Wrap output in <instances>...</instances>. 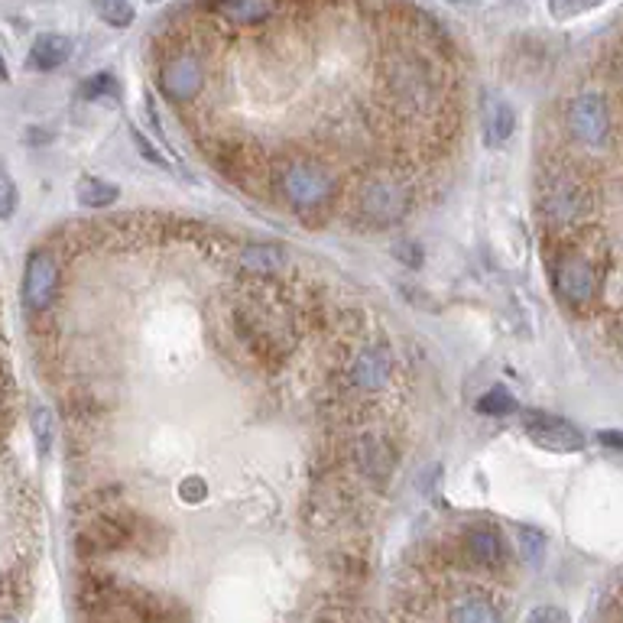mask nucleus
I'll list each match as a JSON object with an SVG mask.
<instances>
[{"label": "nucleus", "instance_id": "obj_9", "mask_svg": "<svg viewBox=\"0 0 623 623\" xmlns=\"http://www.w3.org/2000/svg\"><path fill=\"white\" fill-rule=\"evenodd\" d=\"M159 88L172 104H192L205 88V66L192 52H179L159 68Z\"/></svg>", "mask_w": 623, "mask_h": 623}, {"label": "nucleus", "instance_id": "obj_5", "mask_svg": "<svg viewBox=\"0 0 623 623\" xmlns=\"http://www.w3.org/2000/svg\"><path fill=\"white\" fill-rule=\"evenodd\" d=\"M565 134L571 143H578L585 149H604L614 134V114L610 104L597 91H585V95L571 97L565 107Z\"/></svg>", "mask_w": 623, "mask_h": 623}, {"label": "nucleus", "instance_id": "obj_16", "mask_svg": "<svg viewBox=\"0 0 623 623\" xmlns=\"http://www.w3.org/2000/svg\"><path fill=\"white\" fill-rule=\"evenodd\" d=\"M481 124H484V140L490 147H500L513 137L516 130V114L513 107L504 101V97H487L484 101V111H481Z\"/></svg>", "mask_w": 623, "mask_h": 623}, {"label": "nucleus", "instance_id": "obj_6", "mask_svg": "<svg viewBox=\"0 0 623 623\" xmlns=\"http://www.w3.org/2000/svg\"><path fill=\"white\" fill-rule=\"evenodd\" d=\"M354 208L361 211L363 221L377 224V228L396 224L413 208V189L393 176H373L361 182Z\"/></svg>", "mask_w": 623, "mask_h": 623}, {"label": "nucleus", "instance_id": "obj_35", "mask_svg": "<svg viewBox=\"0 0 623 623\" xmlns=\"http://www.w3.org/2000/svg\"><path fill=\"white\" fill-rule=\"evenodd\" d=\"M10 78V72H7V62H4V56H0V85L7 82Z\"/></svg>", "mask_w": 623, "mask_h": 623}, {"label": "nucleus", "instance_id": "obj_29", "mask_svg": "<svg viewBox=\"0 0 623 623\" xmlns=\"http://www.w3.org/2000/svg\"><path fill=\"white\" fill-rule=\"evenodd\" d=\"M16 208V186L7 169H0V218H10Z\"/></svg>", "mask_w": 623, "mask_h": 623}, {"label": "nucleus", "instance_id": "obj_31", "mask_svg": "<svg viewBox=\"0 0 623 623\" xmlns=\"http://www.w3.org/2000/svg\"><path fill=\"white\" fill-rule=\"evenodd\" d=\"M179 494H182L189 504H199V500L205 497V481H201V477H189V481L179 484Z\"/></svg>", "mask_w": 623, "mask_h": 623}, {"label": "nucleus", "instance_id": "obj_22", "mask_svg": "<svg viewBox=\"0 0 623 623\" xmlns=\"http://www.w3.org/2000/svg\"><path fill=\"white\" fill-rule=\"evenodd\" d=\"M95 10L107 26H117V30L130 26L137 16L134 7H130V0H95Z\"/></svg>", "mask_w": 623, "mask_h": 623}, {"label": "nucleus", "instance_id": "obj_13", "mask_svg": "<svg viewBox=\"0 0 623 623\" xmlns=\"http://www.w3.org/2000/svg\"><path fill=\"white\" fill-rule=\"evenodd\" d=\"M351 461H354V467L367 477V481L383 484L386 477L393 475L396 458L383 438L373 435V432H363V435H357L354 442H351Z\"/></svg>", "mask_w": 623, "mask_h": 623}, {"label": "nucleus", "instance_id": "obj_34", "mask_svg": "<svg viewBox=\"0 0 623 623\" xmlns=\"http://www.w3.org/2000/svg\"><path fill=\"white\" fill-rule=\"evenodd\" d=\"M529 620H558V623H565V610H556V608H536L533 614H529Z\"/></svg>", "mask_w": 623, "mask_h": 623}, {"label": "nucleus", "instance_id": "obj_25", "mask_svg": "<svg viewBox=\"0 0 623 623\" xmlns=\"http://www.w3.org/2000/svg\"><path fill=\"white\" fill-rule=\"evenodd\" d=\"M30 425H33V435H36L39 454H49L52 452V438H56V423H52V413L39 406L36 413H33Z\"/></svg>", "mask_w": 623, "mask_h": 623}, {"label": "nucleus", "instance_id": "obj_32", "mask_svg": "<svg viewBox=\"0 0 623 623\" xmlns=\"http://www.w3.org/2000/svg\"><path fill=\"white\" fill-rule=\"evenodd\" d=\"M396 253L403 257V263H406V267H419V263H423V250H419L415 244H400V247H396Z\"/></svg>", "mask_w": 623, "mask_h": 623}, {"label": "nucleus", "instance_id": "obj_33", "mask_svg": "<svg viewBox=\"0 0 623 623\" xmlns=\"http://www.w3.org/2000/svg\"><path fill=\"white\" fill-rule=\"evenodd\" d=\"M597 442L608 448H617V452H623V432H614V429H604L597 432Z\"/></svg>", "mask_w": 623, "mask_h": 623}, {"label": "nucleus", "instance_id": "obj_10", "mask_svg": "<svg viewBox=\"0 0 623 623\" xmlns=\"http://www.w3.org/2000/svg\"><path fill=\"white\" fill-rule=\"evenodd\" d=\"M137 536V519L117 510H101L85 523L82 549L85 552H114L127 549Z\"/></svg>", "mask_w": 623, "mask_h": 623}, {"label": "nucleus", "instance_id": "obj_2", "mask_svg": "<svg viewBox=\"0 0 623 623\" xmlns=\"http://www.w3.org/2000/svg\"><path fill=\"white\" fill-rule=\"evenodd\" d=\"M597 211V192L581 172L558 166L549 169L539 182V215L549 224L552 234L578 230Z\"/></svg>", "mask_w": 623, "mask_h": 623}, {"label": "nucleus", "instance_id": "obj_3", "mask_svg": "<svg viewBox=\"0 0 623 623\" xmlns=\"http://www.w3.org/2000/svg\"><path fill=\"white\" fill-rule=\"evenodd\" d=\"M234 332L244 342V348L260 363H282L296 344V328H292L290 312H282L270 299H250V302L234 309Z\"/></svg>", "mask_w": 623, "mask_h": 623}, {"label": "nucleus", "instance_id": "obj_18", "mask_svg": "<svg viewBox=\"0 0 623 623\" xmlns=\"http://www.w3.org/2000/svg\"><path fill=\"white\" fill-rule=\"evenodd\" d=\"M68 56H72V39L62 36V33H43L30 49V59L39 72H52V68L66 66Z\"/></svg>", "mask_w": 623, "mask_h": 623}, {"label": "nucleus", "instance_id": "obj_7", "mask_svg": "<svg viewBox=\"0 0 623 623\" xmlns=\"http://www.w3.org/2000/svg\"><path fill=\"white\" fill-rule=\"evenodd\" d=\"M390 95L400 107H409V111H425L432 107L438 95V85L432 78V72L415 59H396L390 66Z\"/></svg>", "mask_w": 623, "mask_h": 623}, {"label": "nucleus", "instance_id": "obj_24", "mask_svg": "<svg viewBox=\"0 0 623 623\" xmlns=\"http://www.w3.org/2000/svg\"><path fill=\"white\" fill-rule=\"evenodd\" d=\"M117 82H114V75H91L88 82L82 85V97L85 101H117Z\"/></svg>", "mask_w": 623, "mask_h": 623}, {"label": "nucleus", "instance_id": "obj_17", "mask_svg": "<svg viewBox=\"0 0 623 623\" xmlns=\"http://www.w3.org/2000/svg\"><path fill=\"white\" fill-rule=\"evenodd\" d=\"M500 617H504V610L494 601H487L484 594H461L448 608V620L458 623H497Z\"/></svg>", "mask_w": 623, "mask_h": 623}, {"label": "nucleus", "instance_id": "obj_4", "mask_svg": "<svg viewBox=\"0 0 623 623\" xmlns=\"http://www.w3.org/2000/svg\"><path fill=\"white\" fill-rule=\"evenodd\" d=\"M273 182L280 189L282 201L296 211V215H315L328 211L338 195V179L332 176L325 163L312 159V156H290L282 159L273 172Z\"/></svg>", "mask_w": 623, "mask_h": 623}, {"label": "nucleus", "instance_id": "obj_19", "mask_svg": "<svg viewBox=\"0 0 623 623\" xmlns=\"http://www.w3.org/2000/svg\"><path fill=\"white\" fill-rule=\"evenodd\" d=\"M240 267L257 276V280H273L276 273L286 270V253L280 247L253 244V247H244V253H240Z\"/></svg>", "mask_w": 623, "mask_h": 623}, {"label": "nucleus", "instance_id": "obj_27", "mask_svg": "<svg viewBox=\"0 0 623 623\" xmlns=\"http://www.w3.org/2000/svg\"><path fill=\"white\" fill-rule=\"evenodd\" d=\"M604 0H549V10L556 20H571V16H581L587 10L601 7Z\"/></svg>", "mask_w": 623, "mask_h": 623}, {"label": "nucleus", "instance_id": "obj_28", "mask_svg": "<svg viewBox=\"0 0 623 623\" xmlns=\"http://www.w3.org/2000/svg\"><path fill=\"white\" fill-rule=\"evenodd\" d=\"M516 539H519V552H523L529 562H536V558L542 556V549H546V536H542L539 529H533V526H519Z\"/></svg>", "mask_w": 623, "mask_h": 623}, {"label": "nucleus", "instance_id": "obj_12", "mask_svg": "<svg viewBox=\"0 0 623 623\" xmlns=\"http://www.w3.org/2000/svg\"><path fill=\"white\" fill-rule=\"evenodd\" d=\"M523 432L536 445L549 448V452H581L585 448V432L552 413H526L523 415Z\"/></svg>", "mask_w": 623, "mask_h": 623}, {"label": "nucleus", "instance_id": "obj_11", "mask_svg": "<svg viewBox=\"0 0 623 623\" xmlns=\"http://www.w3.org/2000/svg\"><path fill=\"white\" fill-rule=\"evenodd\" d=\"M393 380V354L383 344H363L348 361V383L363 393H380Z\"/></svg>", "mask_w": 623, "mask_h": 623}, {"label": "nucleus", "instance_id": "obj_14", "mask_svg": "<svg viewBox=\"0 0 623 623\" xmlns=\"http://www.w3.org/2000/svg\"><path fill=\"white\" fill-rule=\"evenodd\" d=\"M465 556L475 568L500 571L506 565V546L494 526H471L465 533Z\"/></svg>", "mask_w": 623, "mask_h": 623}, {"label": "nucleus", "instance_id": "obj_20", "mask_svg": "<svg viewBox=\"0 0 623 623\" xmlns=\"http://www.w3.org/2000/svg\"><path fill=\"white\" fill-rule=\"evenodd\" d=\"M75 199L78 205L85 208H111L114 201L120 199V189L107 179H95V176H85L78 186H75Z\"/></svg>", "mask_w": 623, "mask_h": 623}, {"label": "nucleus", "instance_id": "obj_15", "mask_svg": "<svg viewBox=\"0 0 623 623\" xmlns=\"http://www.w3.org/2000/svg\"><path fill=\"white\" fill-rule=\"evenodd\" d=\"M215 10L230 26H260L276 14V0H215Z\"/></svg>", "mask_w": 623, "mask_h": 623}, {"label": "nucleus", "instance_id": "obj_1", "mask_svg": "<svg viewBox=\"0 0 623 623\" xmlns=\"http://www.w3.org/2000/svg\"><path fill=\"white\" fill-rule=\"evenodd\" d=\"M556 244L549 250V273L552 290L568 309L585 312L597 302V292L604 286L601 267L594 263V244L591 230H565V234H552Z\"/></svg>", "mask_w": 623, "mask_h": 623}, {"label": "nucleus", "instance_id": "obj_21", "mask_svg": "<svg viewBox=\"0 0 623 623\" xmlns=\"http://www.w3.org/2000/svg\"><path fill=\"white\" fill-rule=\"evenodd\" d=\"M10 425H14V380H10V371L0 361V445L7 442Z\"/></svg>", "mask_w": 623, "mask_h": 623}, {"label": "nucleus", "instance_id": "obj_30", "mask_svg": "<svg viewBox=\"0 0 623 623\" xmlns=\"http://www.w3.org/2000/svg\"><path fill=\"white\" fill-rule=\"evenodd\" d=\"M130 140L137 143V149H140V156H143V159H147V163L166 166V159H163V156H159V153H156V147H149V140L140 134V130H137V127H130Z\"/></svg>", "mask_w": 623, "mask_h": 623}, {"label": "nucleus", "instance_id": "obj_26", "mask_svg": "<svg viewBox=\"0 0 623 623\" xmlns=\"http://www.w3.org/2000/svg\"><path fill=\"white\" fill-rule=\"evenodd\" d=\"M23 601V585L20 578H4L0 581V617H16Z\"/></svg>", "mask_w": 623, "mask_h": 623}, {"label": "nucleus", "instance_id": "obj_23", "mask_svg": "<svg viewBox=\"0 0 623 623\" xmlns=\"http://www.w3.org/2000/svg\"><path fill=\"white\" fill-rule=\"evenodd\" d=\"M477 409H481L484 415H510V413H516V400L510 396V390L494 386V390H487V393L477 400Z\"/></svg>", "mask_w": 623, "mask_h": 623}, {"label": "nucleus", "instance_id": "obj_36", "mask_svg": "<svg viewBox=\"0 0 623 623\" xmlns=\"http://www.w3.org/2000/svg\"><path fill=\"white\" fill-rule=\"evenodd\" d=\"M448 4H458V7H467V4H475V0H448Z\"/></svg>", "mask_w": 623, "mask_h": 623}, {"label": "nucleus", "instance_id": "obj_8", "mask_svg": "<svg viewBox=\"0 0 623 623\" xmlns=\"http://www.w3.org/2000/svg\"><path fill=\"white\" fill-rule=\"evenodd\" d=\"M59 292V260L49 250H33L23 270V305L36 315L52 309Z\"/></svg>", "mask_w": 623, "mask_h": 623}]
</instances>
